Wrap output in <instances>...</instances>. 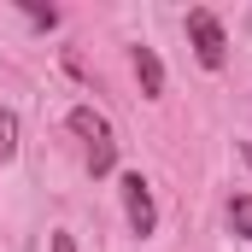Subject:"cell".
<instances>
[{"mask_svg": "<svg viewBox=\"0 0 252 252\" xmlns=\"http://www.w3.org/2000/svg\"><path fill=\"white\" fill-rule=\"evenodd\" d=\"M24 12H30V24H35V30H53V24H59V12H53V6H47V12H41V6H24Z\"/></svg>", "mask_w": 252, "mask_h": 252, "instance_id": "7", "label": "cell"}, {"mask_svg": "<svg viewBox=\"0 0 252 252\" xmlns=\"http://www.w3.org/2000/svg\"><path fill=\"white\" fill-rule=\"evenodd\" d=\"M188 47H193V59L205 64V70H223L229 64V30L217 24V12H205V6L188 12Z\"/></svg>", "mask_w": 252, "mask_h": 252, "instance_id": "2", "label": "cell"}, {"mask_svg": "<svg viewBox=\"0 0 252 252\" xmlns=\"http://www.w3.org/2000/svg\"><path fill=\"white\" fill-rule=\"evenodd\" d=\"M70 135L82 141V153H88V170L94 176H112L118 170V141H112V124L94 112V106H70Z\"/></svg>", "mask_w": 252, "mask_h": 252, "instance_id": "1", "label": "cell"}, {"mask_svg": "<svg viewBox=\"0 0 252 252\" xmlns=\"http://www.w3.org/2000/svg\"><path fill=\"white\" fill-rule=\"evenodd\" d=\"M241 158H247V164H252V141H241Z\"/></svg>", "mask_w": 252, "mask_h": 252, "instance_id": "9", "label": "cell"}, {"mask_svg": "<svg viewBox=\"0 0 252 252\" xmlns=\"http://www.w3.org/2000/svg\"><path fill=\"white\" fill-rule=\"evenodd\" d=\"M129 59H135V76H141V94L158 100V94H164V64H158V53H153V47H135Z\"/></svg>", "mask_w": 252, "mask_h": 252, "instance_id": "4", "label": "cell"}, {"mask_svg": "<svg viewBox=\"0 0 252 252\" xmlns=\"http://www.w3.org/2000/svg\"><path fill=\"white\" fill-rule=\"evenodd\" d=\"M18 153V112L12 106H0V164Z\"/></svg>", "mask_w": 252, "mask_h": 252, "instance_id": "6", "label": "cell"}, {"mask_svg": "<svg viewBox=\"0 0 252 252\" xmlns=\"http://www.w3.org/2000/svg\"><path fill=\"white\" fill-rule=\"evenodd\" d=\"M229 229H235L241 241H252V193H235V199H229Z\"/></svg>", "mask_w": 252, "mask_h": 252, "instance_id": "5", "label": "cell"}, {"mask_svg": "<svg viewBox=\"0 0 252 252\" xmlns=\"http://www.w3.org/2000/svg\"><path fill=\"white\" fill-rule=\"evenodd\" d=\"M118 193H124V217H129V229L147 241V235L158 229V205H153V188H147V176H141V170H129L124 182H118Z\"/></svg>", "mask_w": 252, "mask_h": 252, "instance_id": "3", "label": "cell"}, {"mask_svg": "<svg viewBox=\"0 0 252 252\" xmlns=\"http://www.w3.org/2000/svg\"><path fill=\"white\" fill-rule=\"evenodd\" d=\"M47 252H76V241H70L64 229H53V241H47Z\"/></svg>", "mask_w": 252, "mask_h": 252, "instance_id": "8", "label": "cell"}]
</instances>
